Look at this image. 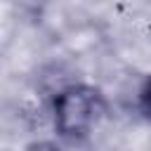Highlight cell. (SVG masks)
I'll list each match as a JSON object with an SVG mask.
<instances>
[{"mask_svg":"<svg viewBox=\"0 0 151 151\" xmlns=\"http://www.w3.org/2000/svg\"><path fill=\"white\" fill-rule=\"evenodd\" d=\"M137 111L151 125V73L144 76V80L137 87Z\"/></svg>","mask_w":151,"mask_h":151,"instance_id":"7a4b0ae2","label":"cell"},{"mask_svg":"<svg viewBox=\"0 0 151 151\" xmlns=\"http://www.w3.org/2000/svg\"><path fill=\"white\" fill-rule=\"evenodd\" d=\"M24 151H64V144L57 142L54 137H38V139H31Z\"/></svg>","mask_w":151,"mask_h":151,"instance_id":"3957f363","label":"cell"},{"mask_svg":"<svg viewBox=\"0 0 151 151\" xmlns=\"http://www.w3.org/2000/svg\"><path fill=\"white\" fill-rule=\"evenodd\" d=\"M109 113L106 94L85 80H71L50 97V123L54 139L64 146L85 144Z\"/></svg>","mask_w":151,"mask_h":151,"instance_id":"6da1fadb","label":"cell"}]
</instances>
